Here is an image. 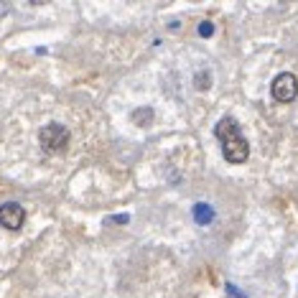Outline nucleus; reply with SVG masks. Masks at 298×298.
<instances>
[{"instance_id": "obj_2", "label": "nucleus", "mask_w": 298, "mask_h": 298, "mask_svg": "<svg viewBox=\"0 0 298 298\" xmlns=\"http://www.w3.org/2000/svg\"><path fill=\"white\" fill-rule=\"evenodd\" d=\"M69 141H72V135H69V130L62 123H49L38 133V143H41V148L46 153H64L67 146H69Z\"/></svg>"}, {"instance_id": "obj_3", "label": "nucleus", "mask_w": 298, "mask_h": 298, "mask_svg": "<svg viewBox=\"0 0 298 298\" xmlns=\"http://www.w3.org/2000/svg\"><path fill=\"white\" fill-rule=\"evenodd\" d=\"M270 94H273L275 102H283V105L293 102L296 94H298V79L291 74V72L278 74L273 79V84H270Z\"/></svg>"}, {"instance_id": "obj_5", "label": "nucleus", "mask_w": 298, "mask_h": 298, "mask_svg": "<svg viewBox=\"0 0 298 298\" xmlns=\"http://www.w3.org/2000/svg\"><path fill=\"white\" fill-rule=\"evenodd\" d=\"M194 220H196V224H209L214 220V209L209 204H196L194 207Z\"/></svg>"}, {"instance_id": "obj_1", "label": "nucleus", "mask_w": 298, "mask_h": 298, "mask_svg": "<svg viewBox=\"0 0 298 298\" xmlns=\"http://www.w3.org/2000/svg\"><path fill=\"white\" fill-rule=\"evenodd\" d=\"M217 138L222 141V153L227 158V163H245L250 155V143L247 138L240 133V125L232 117H222L214 128Z\"/></svg>"}, {"instance_id": "obj_4", "label": "nucleus", "mask_w": 298, "mask_h": 298, "mask_svg": "<svg viewBox=\"0 0 298 298\" xmlns=\"http://www.w3.org/2000/svg\"><path fill=\"white\" fill-rule=\"evenodd\" d=\"M26 222V209L21 207V204H15V202H8V204H3L0 207V224L5 227V229H21Z\"/></svg>"}, {"instance_id": "obj_7", "label": "nucleus", "mask_w": 298, "mask_h": 298, "mask_svg": "<svg viewBox=\"0 0 298 298\" xmlns=\"http://www.w3.org/2000/svg\"><path fill=\"white\" fill-rule=\"evenodd\" d=\"M194 82H196V87H199V89H207V87H209V74H207V72H202Z\"/></svg>"}, {"instance_id": "obj_6", "label": "nucleus", "mask_w": 298, "mask_h": 298, "mask_svg": "<svg viewBox=\"0 0 298 298\" xmlns=\"http://www.w3.org/2000/svg\"><path fill=\"white\" fill-rule=\"evenodd\" d=\"M199 33H202V36H204V38H209V36H212V33H214V26H212V23H209V21H204V23H202V26H199Z\"/></svg>"}]
</instances>
